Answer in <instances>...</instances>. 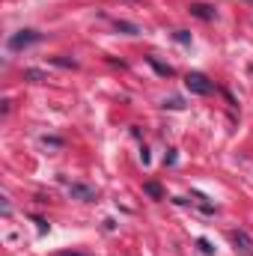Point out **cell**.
Segmentation results:
<instances>
[{
  "label": "cell",
  "mask_w": 253,
  "mask_h": 256,
  "mask_svg": "<svg viewBox=\"0 0 253 256\" xmlns=\"http://www.w3.org/2000/svg\"><path fill=\"white\" fill-rule=\"evenodd\" d=\"M39 39H42V33H36V30H18V33H12V36H9V51H12V54H18V51H24V48L36 45Z\"/></svg>",
  "instance_id": "6da1fadb"
},
{
  "label": "cell",
  "mask_w": 253,
  "mask_h": 256,
  "mask_svg": "<svg viewBox=\"0 0 253 256\" xmlns=\"http://www.w3.org/2000/svg\"><path fill=\"white\" fill-rule=\"evenodd\" d=\"M185 86H188L190 92H196V96H212V92H214V84H212L206 74H200V72L185 74Z\"/></svg>",
  "instance_id": "7a4b0ae2"
},
{
  "label": "cell",
  "mask_w": 253,
  "mask_h": 256,
  "mask_svg": "<svg viewBox=\"0 0 253 256\" xmlns=\"http://www.w3.org/2000/svg\"><path fill=\"white\" fill-rule=\"evenodd\" d=\"M230 238H232V244H236V250H242V254H250V250H253V242L248 238V232H242V230H236V232H230Z\"/></svg>",
  "instance_id": "3957f363"
},
{
  "label": "cell",
  "mask_w": 253,
  "mask_h": 256,
  "mask_svg": "<svg viewBox=\"0 0 253 256\" xmlns=\"http://www.w3.org/2000/svg\"><path fill=\"white\" fill-rule=\"evenodd\" d=\"M68 194H72V196H78V200H86V202H90V200H96V188H86V185H72Z\"/></svg>",
  "instance_id": "277c9868"
},
{
  "label": "cell",
  "mask_w": 253,
  "mask_h": 256,
  "mask_svg": "<svg viewBox=\"0 0 253 256\" xmlns=\"http://www.w3.org/2000/svg\"><path fill=\"white\" fill-rule=\"evenodd\" d=\"M190 12H194L196 18H202V21H212V18H214V9H212V6H206V3H196V6H190Z\"/></svg>",
  "instance_id": "5b68a950"
},
{
  "label": "cell",
  "mask_w": 253,
  "mask_h": 256,
  "mask_svg": "<svg viewBox=\"0 0 253 256\" xmlns=\"http://www.w3.org/2000/svg\"><path fill=\"white\" fill-rule=\"evenodd\" d=\"M146 194H149V196H155V200H161V196H164L161 185H155V182H146Z\"/></svg>",
  "instance_id": "8992f818"
},
{
  "label": "cell",
  "mask_w": 253,
  "mask_h": 256,
  "mask_svg": "<svg viewBox=\"0 0 253 256\" xmlns=\"http://www.w3.org/2000/svg\"><path fill=\"white\" fill-rule=\"evenodd\" d=\"M24 78H30V80H48V78H45V72H39V68H27V72H24Z\"/></svg>",
  "instance_id": "52a82bcc"
},
{
  "label": "cell",
  "mask_w": 253,
  "mask_h": 256,
  "mask_svg": "<svg viewBox=\"0 0 253 256\" xmlns=\"http://www.w3.org/2000/svg\"><path fill=\"white\" fill-rule=\"evenodd\" d=\"M116 30H126V33H137L134 24H126V21H116Z\"/></svg>",
  "instance_id": "ba28073f"
},
{
  "label": "cell",
  "mask_w": 253,
  "mask_h": 256,
  "mask_svg": "<svg viewBox=\"0 0 253 256\" xmlns=\"http://www.w3.org/2000/svg\"><path fill=\"white\" fill-rule=\"evenodd\" d=\"M164 108H173V110H179V108H185V104H182V98H170V102H164Z\"/></svg>",
  "instance_id": "9c48e42d"
},
{
  "label": "cell",
  "mask_w": 253,
  "mask_h": 256,
  "mask_svg": "<svg viewBox=\"0 0 253 256\" xmlns=\"http://www.w3.org/2000/svg\"><path fill=\"white\" fill-rule=\"evenodd\" d=\"M176 39H179L182 45H188V42H190V33H185V30H176Z\"/></svg>",
  "instance_id": "30bf717a"
},
{
  "label": "cell",
  "mask_w": 253,
  "mask_h": 256,
  "mask_svg": "<svg viewBox=\"0 0 253 256\" xmlns=\"http://www.w3.org/2000/svg\"><path fill=\"white\" fill-rule=\"evenodd\" d=\"M57 256H86V254H72V250H63V254H57Z\"/></svg>",
  "instance_id": "8fae6325"
}]
</instances>
